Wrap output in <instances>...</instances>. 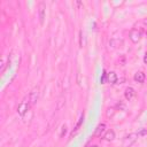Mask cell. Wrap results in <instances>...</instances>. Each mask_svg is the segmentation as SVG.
Returning <instances> with one entry per match:
<instances>
[{"label": "cell", "mask_w": 147, "mask_h": 147, "mask_svg": "<svg viewBox=\"0 0 147 147\" xmlns=\"http://www.w3.org/2000/svg\"><path fill=\"white\" fill-rule=\"evenodd\" d=\"M137 95V93H136V90L133 88V87H126L125 88V92H124V96H125V99L127 100V101H130V100H132L134 96Z\"/></svg>", "instance_id": "5"}, {"label": "cell", "mask_w": 147, "mask_h": 147, "mask_svg": "<svg viewBox=\"0 0 147 147\" xmlns=\"http://www.w3.org/2000/svg\"><path fill=\"white\" fill-rule=\"evenodd\" d=\"M45 10H46L45 2H44V1H40V2L38 3V17H39L40 24L44 23V20H45Z\"/></svg>", "instance_id": "3"}, {"label": "cell", "mask_w": 147, "mask_h": 147, "mask_svg": "<svg viewBox=\"0 0 147 147\" xmlns=\"http://www.w3.org/2000/svg\"><path fill=\"white\" fill-rule=\"evenodd\" d=\"M107 83L113 84V85L117 83V75L114 71H110L107 74Z\"/></svg>", "instance_id": "7"}, {"label": "cell", "mask_w": 147, "mask_h": 147, "mask_svg": "<svg viewBox=\"0 0 147 147\" xmlns=\"http://www.w3.org/2000/svg\"><path fill=\"white\" fill-rule=\"evenodd\" d=\"M144 62L147 64V53H146V54H145V56H144Z\"/></svg>", "instance_id": "13"}, {"label": "cell", "mask_w": 147, "mask_h": 147, "mask_svg": "<svg viewBox=\"0 0 147 147\" xmlns=\"http://www.w3.org/2000/svg\"><path fill=\"white\" fill-rule=\"evenodd\" d=\"M103 139L107 140V141H113L115 139V132H114V130H108L103 134Z\"/></svg>", "instance_id": "10"}, {"label": "cell", "mask_w": 147, "mask_h": 147, "mask_svg": "<svg viewBox=\"0 0 147 147\" xmlns=\"http://www.w3.org/2000/svg\"><path fill=\"white\" fill-rule=\"evenodd\" d=\"M145 78H146V76H145V74H144L142 71L136 72V74H134V77H133V79H134L137 83H140V84L145 82Z\"/></svg>", "instance_id": "8"}, {"label": "cell", "mask_w": 147, "mask_h": 147, "mask_svg": "<svg viewBox=\"0 0 147 147\" xmlns=\"http://www.w3.org/2000/svg\"><path fill=\"white\" fill-rule=\"evenodd\" d=\"M30 107H31V103H30V101H29V96H25V98L23 99V101L18 105V108H17L18 115H20L21 117H24V115L28 113V110L30 109Z\"/></svg>", "instance_id": "1"}, {"label": "cell", "mask_w": 147, "mask_h": 147, "mask_svg": "<svg viewBox=\"0 0 147 147\" xmlns=\"http://www.w3.org/2000/svg\"><path fill=\"white\" fill-rule=\"evenodd\" d=\"M144 24H145V25H146V26H147V18H146V20H145V21H144Z\"/></svg>", "instance_id": "14"}, {"label": "cell", "mask_w": 147, "mask_h": 147, "mask_svg": "<svg viewBox=\"0 0 147 147\" xmlns=\"http://www.w3.org/2000/svg\"><path fill=\"white\" fill-rule=\"evenodd\" d=\"M38 98H39V90H38L37 87H34V88L30 92V94H29V101H30L31 106H33V105L37 103Z\"/></svg>", "instance_id": "4"}, {"label": "cell", "mask_w": 147, "mask_h": 147, "mask_svg": "<svg viewBox=\"0 0 147 147\" xmlns=\"http://www.w3.org/2000/svg\"><path fill=\"white\" fill-rule=\"evenodd\" d=\"M141 37H142V31H141L140 29H132V30L130 31V33H129V38H130L131 41L134 42V44L139 42L140 39H141Z\"/></svg>", "instance_id": "2"}, {"label": "cell", "mask_w": 147, "mask_h": 147, "mask_svg": "<svg viewBox=\"0 0 147 147\" xmlns=\"http://www.w3.org/2000/svg\"><path fill=\"white\" fill-rule=\"evenodd\" d=\"M137 138H138V133H132V134H130V136H127L125 139H124V142H123V146L124 147H127V146H130V145H132L136 140H137Z\"/></svg>", "instance_id": "6"}, {"label": "cell", "mask_w": 147, "mask_h": 147, "mask_svg": "<svg viewBox=\"0 0 147 147\" xmlns=\"http://www.w3.org/2000/svg\"><path fill=\"white\" fill-rule=\"evenodd\" d=\"M8 63H9V59H8L7 56H3V57H2V60H1V65H0V72H3V71H5V69L7 68Z\"/></svg>", "instance_id": "11"}, {"label": "cell", "mask_w": 147, "mask_h": 147, "mask_svg": "<svg viewBox=\"0 0 147 147\" xmlns=\"http://www.w3.org/2000/svg\"><path fill=\"white\" fill-rule=\"evenodd\" d=\"M105 130H106V125H105L103 123L99 124V125L96 126L95 131H94V137H101V134L105 132Z\"/></svg>", "instance_id": "9"}, {"label": "cell", "mask_w": 147, "mask_h": 147, "mask_svg": "<svg viewBox=\"0 0 147 147\" xmlns=\"http://www.w3.org/2000/svg\"><path fill=\"white\" fill-rule=\"evenodd\" d=\"M90 147H99L98 145H92V146H90Z\"/></svg>", "instance_id": "15"}, {"label": "cell", "mask_w": 147, "mask_h": 147, "mask_svg": "<svg viewBox=\"0 0 147 147\" xmlns=\"http://www.w3.org/2000/svg\"><path fill=\"white\" fill-rule=\"evenodd\" d=\"M65 132H67V126H65V125H62V132H61V134H60V136H61V137H63V134H64Z\"/></svg>", "instance_id": "12"}]
</instances>
